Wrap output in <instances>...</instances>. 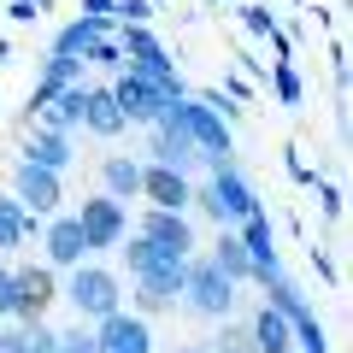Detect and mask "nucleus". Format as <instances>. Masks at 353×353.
I'll list each match as a JSON object with an SVG mask.
<instances>
[{
  "label": "nucleus",
  "mask_w": 353,
  "mask_h": 353,
  "mask_svg": "<svg viewBox=\"0 0 353 353\" xmlns=\"http://www.w3.org/2000/svg\"><path fill=\"white\" fill-rule=\"evenodd\" d=\"M241 248L253 253V265H259V259H277V236H271V218H265V212L241 218Z\"/></svg>",
  "instance_id": "aec40b11"
},
{
  "label": "nucleus",
  "mask_w": 353,
  "mask_h": 353,
  "mask_svg": "<svg viewBox=\"0 0 353 353\" xmlns=\"http://www.w3.org/2000/svg\"><path fill=\"white\" fill-rule=\"evenodd\" d=\"M30 6H36V12H53V0H30Z\"/></svg>",
  "instance_id": "72a5a7b5"
},
{
  "label": "nucleus",
  "mask_w": 353,
  "mask_h": 353,
  "mask_svg": "<svg viewBox=\"0 0 353 353\" xmlns=\"http://www.w3.org/2000/svg\"><path fill=\"white\" fill-rule=\"evenodd\" d=\"M253 347L259 353H289L294 347V330H289V318L277 312V306H259V312H253Z\"/></svg>",
  "instance_id": "ddd939ff"
},
{
  "label": "nucleus",
  "mask_w": 353,
  "mask_h": 353,
  "mask_svg": "<svg viewBox=\"0 0 353 353\" xmlns=\"http://www.w3.org/2000/svg\"><path fill=\"white\" fill-rule=\"evenodd\" d=\"M224 353H253V341H248V336H230V347H224Z\"/></svg>",
  "instance_id": "473e14b6"
},
{
  "label": "nucleus",
  "mask_w": 353,
  "mask_h": 353,
  "mask_svg": "<svg viewBox=\"0 0 353 353\" xmlns=\"http://www.w3.org/2000/svg\"><path fill=\"white\" fill-rule=\"evenodd\" d=\"M36 18H41V12L30 6V0H12V24H36Z\"/></svg>",
  "instance_id": "7c9ffc66"
},
{
  "label": "nucleus",
  "mask_w": 353,
  "mask_h": 353,
  "mask_svg": "<svg viewBox=\"0 0 353 353\" xmlns=\"http://www.w3.org/2000/svg\"><path fill=\"white\" fill-rule=\"evenodd\" d=\"M124 265L136 271V306L141 312H165V306H176V294H183V259L165 248H153L148 236H136L124 248Z\"/></svg>",
  "instance_id": "f257e3e1"
},
{
  "label": "nucleus",
  "mask_w": 353,
  "mask_h": 353,
  "mask_svg": "<svg viewBox=\"0 0 353 353\" xmlns=\"http://www.w3.org/2000/svg\"><path fill=\"white\" fill-rule=\"evenodd\" d=\"M24 153H30V165H48V171H65V165H71V141H65L59 130H41Z\"/></svg>",
  "instance_id": "412c9836"
},
{
  "label": "nucleus",
  "mask_w": 353,
  "mask_h": 353,
  "mask_svg": "<svg viewBox=\"0 0 353 353\" xmlns=\"http://www.w3.org/2000/svg\"><path fill=\"white\" fill-rule=\"evenodd\" d=\"M83 124L94 130V136H118V130H124V112H118L112 88H88L83 94Z\"/></svg>",
  "instance_id": "2eb2a0df"
},
{
  "label": "nucleus",
  "mask_w": 353,
  "mask_h": 353,
  "mask_svg": "<svg viewBox=\"0 0 353 353\" xmlns=\"http://www.w3.org/2000/svg\"><path fill=\"white\" fill-rule=\"evenodd\" d=\"M136 236H148L153 248L176 253V259H189V248H194V236H189V224H183V212H165V206H153V212L141 218Z\"/></svg>",
  "instance_id": "f8f14e48"
},
{
  "label": "nucleus",
  "mask_w": 353,
  "mask_h": 353,
  "mask_svg": "<svg viewBox=\"0 0 353 353\" xmlns=\"http://www.w3.org/2000/svg\"><path fill=\"white\" fill-rule=\"evenodd\" d=\"M212 201H218V218L224 224H241L248 212H259V201H253V189L236 176V165H212Z\"/></svg>",
  "instance_id": "6e6552de"
},
{
  "label": "nucleus",
  "mask_w": 353,
  "mask_h": 353,
  "mask_svg": "<svg viewBox=\"0 0 353 353\" xmlns=\"http://www.w3.org/2000/svg\"><path fill=\"white\" fill-rule=\"evenodd\" d=\"M101 36H106V18H77V24H65L59 36H53V53H59V59H83Z\"/></svg>",
  "instance_id": "dca6fc26"
},
{
  "label": "nucleus",
  "mask_w": 353,
  "mask_h": 353,
  "mask_svg": "<svg viewBox=\"0 0 353 353\" xmlns=\"http://www.w3.org/2000/svg\"><path fill=\"white\" fill-rule=\"evenodd\" d=\"M83 6H88V18H112V6H118V0H83Z\"/></svg>",
  "instance_id": "2f4dec72"
},
{
  "label": "nucleus",
  "mask_w": 353,
  "mask_h": 353,
  "mask_svg": "<svg viewBox=\"0 0 353 353\" xmlns=\"http://www.w3.org/2000/svg\"><path fill=\"white\" fill-rule=\"evenodd\" d=\"M101 176H106V194H112V201H130V194H141V165H136V159H124V153H112V159L101 165Z\"/></svg>",
  "instance_id": "a211bd4d"
},
{
  "label": "nucleus",
  "mask_w": 353,
  "mask_h": 353,
  "mask_svg": "<svg viewBox=\"0 0 353 353\" xmlns=\"http://www.w3.org/2000/svg\"><path fill=\"white\" fill-rule=\"evenodd\" d=\"M53 271L48 265H24V271H12V318H24V324H41V312L53 306Z\"/></svg>",
  "instance_id": "39448f33"
},
{
  "label": "nucleus",
  "mask_w": 353,
  "mask_h": 353,
  "mask_svg": "<svg viewBox=\"0 0 353 353\" xmlns=\"http://www.w3.org/2000/svg\"><path fill=\"white\" fill-rule=\"evenodd\" d=\"M88 241H83V224L77 218H53L48 224V259L53 265H83Z\"/></svg>",
  "instance_id": "4468645a"
},
{
  "label": "nucleus",
  "mask_w": 353,
  "mask_h": 353,
  "mask_svg": "<svg viewBox=\"0 0 353 353\" xmlns=\"http://www.w3.org/2000/svg\"><path fill=\"white\" fill-rule=\"evenodd\" d=\"M271 88H277V101H283V106H301V94H306V88H301V71H294L289 59L271 65Z\"/></svg>",
  "instance_id": "5701e85b"
},
{
  "label": "nucleus",
  "mask_w": 353,
  "mask_h": 353,
  "mask_svg": "<svg viewBox=\"0 0 353 353\" xmlns=\"http://www.w3.org/2000/svg\"><path fill=\"white\" fill-rule=\"evenodd\" d=\"M171 118L189 130V141L201 148V159H212V165L230 159V124H224L206 101H183V94H176V101H171Z\"/></svg>",
  "instance_id": "7ed1b4c3"
},
{
  "label": "nucleus",
  "mask_w": 353,
  "mask_h": 353,
  "mask_svg": "<svg viewBox=\"0 0 353 353\" xmlns=\"http://www.w3.org/2000/svg\"><path fill=\"white\" fill-rule=\"evenodd\" d=\"M236 12H241V24H248L253 36H265V41H271V53H277V59H289V30H283L277 18L265 12V6H236Z\"/></svg>",
  "instance_id": "6ab92c4d"
},
{
  "label": "nucleus",
  "mask_w": 353,
  "mask_h": 353,
  "mask_svg": "<svg viewBox=\"0 0 353 353\" xmlns=\"http://www.w3.org/2000/svg\"><path fill=\"white\" fill-rule=\"evenodd\" d=\"M65 294H71L77 318H106V312H118V301H124L118 277L101 271V265H71V289Z\"/></svg>",
  "instance_id": "20e7f679"
},
{
  "label": "nucleus",
  "mask_w": 353,
  "mask_h": 353,
  "mask_svg": "<svg viewBox=\"0 0 353 353\" xmlns=\"http://www.w3.org/2000/svg\"><path fill=\"white\" fill-rule=\"evenodd\" d=\"M141 194H148L153 206H165V212H183V206H189V176L153 159V165H141Z\"/></svg>",
  "instance_id": "9b49d317"
},
{
  "label": "nucleus",
  "mask_w": 353,
  "mask_h": 353,
  "mask_svg": "<svg viewBox=\"0 0 353 353\" xmlns=\"http://www.w3.org/2000/svg\"><path fill=\"white\" fill-rule=\"evenodd\" d=\"M12 183H18V206H30L36 218L59 206V171H48V165H30V159H24Z\"/></svg>",
  "instance_id": "9d476101"
},
{
  "label": "nucleus",
  "mask_w": 353,
  "mask_h": 353,
  "mask_svg": "<svg viewBox=\"0 0 353 353\" xmlns=\"http://www.w3.org/2000/svg\"><path fill=\"white\" fill-rule=\"evenodd\" d=\"M94 347H101V353H153V336H148V324H141V318L106 312V318H101V336H94Z\"/></svg>",
  "instance_id": "1a4fd4ad"
},
{
  "label": "nucleus",
  "mask_w": 353,
  "mask_h": 353,
  "mask_svg": "<svg viewBox=\"0 0 353 353\" xmlns=\"http://www.w3.org/2000/svg\"><path fill=\"white\" fill-rule=\"evenodd\" d=\"M24 353H59V336H53V330H41V324H30V341H24Z\"/></svg>",
  "instance_id": "bb28decb"
},
{
  "label": "nucleus",
  "mask_w": 353,
  "mask_h": 353,
  "mask_svg": "<svg viewBox=\"0 0 353 353\" xmlns=\"http://www.w3.org/2000/svg\"><path fill=\"white\" fill-rule=\"evenodd\" d=\"M30 230H36V218H30L24 206H18V201H0V248H18Z\"/></svg>",
  "instance_id": "4be33fe9"
},
{
  "label": "nucleus",
  "mask_w": 353,
  "mask_h": 353,
  "mask_svg": "<svg viewBox=\"0 0 353 353\" xmlns=\"http://www.w3.org/2000/svg\"><path fill=\"white\" fill-rule=\"evenodd\" d=\"M83 59H88V65H106V71H124V53H118V41H106V36L94 41V48H88Z\"/></svg>",
  "instance_id": "b1692460"
},
{
  "label": "nucleus",
  "mask_w": 353,
  "mask_h": 353,
  "mask_svg": "<svg viewBox=\"0 0 353 353\" xmlns=\"http://www.w3.org/2000/svg\"><path fill=\"white\" fill-rule=\"evenodd\" d=\"M212 265L224 271L230 283H248V277H253V253L241 248V236H230V230H218V241H212Z\"/></svg>",
  "instance_id": "f3484780"
},
{
  "label": "nucleus",
  "mask_w": 353,
  "mask_h": 353,
  "mask_svg": "<svg viewBox=\"0 0 353 353\" xmlns=\"http://www.w3.org/2000/svg\"><path fill=\"white\" fill-rule=\"evenodd\" d=\"M30 330H0V353H24Z\"/></svg>",
  "instance_id": "cd10ccee"
},
{
  "label": "nucleus",
  "mask_w": 353,
  "mask_h": 353,
  "mask_svg": "<svg viewBox=\"0 0 353 353\" xmlns=\"http://www.w3.org/2000/svg\"><path fill=\"white\" fill-rule=\"evenodd\" d=\"M112 12L124 18V24H148V18H153V0H118Z\"/></svg>",
  "instance_id": "a878e982"
},
{
  "label": "nucleus",
  "mask_w": 353,
  "mask_h": 353,
  "mask_svg": "<svg viewBox=\"0 0 353 353\" xmlns=\"http://www.w3.org/2000/svg\"><path fill=\"white\" fill-rule=\"evenodd\" d=\"M0 318H12V271H0Z\"/></svg>",
  "instance_id": "c85d7f7f"
},
{
  "label": "nucleus",
  "mask_w": 353,
  "mask_h": 353,
  "mask_svg": "<svg viewBox=\"0 0 353 353\" xmlns=\"http://www.w3.org/2000/svg\"><path fill=\"white\" fill-rule=\"evenodd\" d=\"M112 101H118V112H124V124H153V118L165 112V101H171V94H159L148 77L124 71V77L112 83Z\"/></svg>",
  "instance_id": "423d86ee"
},
{
  "label": "nucleus",
  "mask_w": 353,
  "mask_h": 353,
  "mask_svg": "<svg viewBox=\"0 0 353 353\" xmlns=\"http://www.w3.org/2000/svg\"><path fill=\"white\" fill-rule=\"evenodd\" d=\"M77 224H83L88 248H118V241H124V206H118L112 194H94V201H83Z\"/></svg>",
  "instance_id": "0eeeda50"
},
{
  "label": "nucleus",
  "mask_w": 353,
  "mask_h": 353,
  "mask_svg": "<svg viewBox=\"0 0 353 353\" xmlns=\"http://www.w3.org/2000/svg\"><path fill=\"white\" fill-rule=\"evenodd\" d=\"M59 353H101V347H94V336H88L83 324H77V330H65V336H59Z\"/></svg>",
  "instance_id": "393cba45"
},
{
  "label": "nucleus",
  "mask_w": 353,
  "mask_h": 353,
  "mask_svg": "<svg viewBox=\"0 0 353 353\" xmlns=\"http://www.w3.org/2000/svg\"><path fill=\"white\" fill-rule=\"evenodd\" d=\"M312 189H318V194H324V212H330V218H341V194H336V189H330V183H312Z\"/></svg>",
  "instance_id": "c756f323"
},
{
  "label": "nucleus",
  "mask_w": 353,
  "mask_h": 353,
  "mask_svg": "<svg viewBox=\"0 0 353 353\" xmlns=\"http://www.w3.org/2000/svg\"><path fill=\"white\" fill-rule=\"evenodd\" d=\"M176 353H206V347H176Z\"/></svg>",
  "instance_id": "f704fd0d"
},
{
  "label": "nucleus",
  "mask_w": 353,
  "mask_h": 353,
  "mask_svg": "<svg viewBox=\"0 0 353 353\" xmlns=\"http://www.w3.org/2000/svg\"><path fill=\"white\" fill-rule=\"evenodd\" d=\"M183 294L201 318H230V306H236V283L212 259H183Z\"/></svg>",
  "instance_id": "f03ea898"
}]
</instances>
